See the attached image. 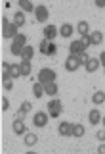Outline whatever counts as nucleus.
<instances>
[{"label":"nucleus","mask_w":105,"mask_h":154,"mask_svg":"<svg viewBox=\"0 0 105 154\" xmlns=\"http://www.w3.org/2000/svg\"><path fill=\"white\" fill-rule=\"evenodd\" d=\"M0 67H2V60H0Z\"/></svg>","instance_id":"72a5a7b5"},{"label":"nucleus","mask_w":105,"mask_h":154,"mask_svg":"<svg viewBox=\"0 0 105 154\" xmlns=\"http://www.w3.org/2000/svg\"><path fill=\"white\" fill-rule=\"evenodd\" d=\"M31 108H33V106H31V102H29V100L21 102V106H19V112H17V118H19V119H23L29 112H31Z\"/></svg>","instance_id":"2eb2a0df"},{"label":"nucleus","mask_w":105,"mask_h":154,"mask_svg":"<svg viewBox=\"0 0 105 154\" xmlns=\"http://www.w3.org/2000/svg\"><path fill=\"white\" fill-rule=\"evenodd\" d=\"M75 31V27L71 25V23H63L61 25V29H57V33H61V37H71Z\"/></svg>","instance_id":"6ab92c4d"},{"label":"nucleus","mask_w":105,"mask_h":154,"mask_svg":"<svg viewBox=\"0 0 105 154\" xmlns=\"http://www.w3.org/2000/svg\"><path fill=\"white\" fill-rule=\"evenodd\" d=\"M19 69H21V75H31V62H21L19 64Z\"/></svg>","instance_id":"cd10ccee"},{"label":"nucleus","mask_w":105,"mask_h":154,"mask_svg":"<svg viewBox=\"0 0 105 154\" xmlns=\"http://www.w3.org/2000/svg\"><path fill=\"white\" fill-rule=\"evenodd\" d=\"M27 45V37L23 35V33H17L16 37H13V41H12V46H10V52L12 54H16L19 56L21 54V50H23V46Z\"/></svg>","instance_id":"f257e3e1"},{"label":"nucleus","mask_w":105,"mask_h":154,"mask_svg":"<svg viewBox=\"0 0 105 154\" xmlns=\"http://www.w3.org/2000/svg\"><path fill=\"white\" fill-rule=\"evenodd\" d=\"M0 21H2V16H0Z\"/></svg>","instance_id":"f704fd0d"},{"label":"nucleus","mask_w":105,"mask_h":154,"mask_svg":"<svg viewBox=\"0 0 105 154\" xmlns=\"http://www.w3.org/2000/svg\"><path fill=\"white\" fill-rule=\"evenodd\" d=\"M35 16H36V21L46 23V19L50 17V12H48V8L44 4H40V6H35Z\"/></svg>","instance_id":"0eeeda50"},{"label":"nucleus","mask_w":105,"mask_h":154,"mask_svg":"<svg viewBox=\"0 0 105 154\" xmlns=\"http://www.w3.org/2000/svg\"><path fill=\"white\" fill-rule=\"evenodd\" d=\"M88 58H90V56L86 54V52H82V54H78V64H80V66H84V64H86V60H88Z\"/></svg>","instance_id":"c756f323"},{"label":"nucleus","mask_w":105,"mask_h":154,"mask_svg":"<svg viewBox=\"0 0 105 154\" xmlns=\"http://www.w3.org/2000/svg\"><path fill=\"white\" fill-rule=\"evenodd\" d=\"M2 29H4V31H2V35L6 37V38H13V37L17 35V27L13 25L12 21H8L6 17H2Z\"/></svg>","instance_id":"39448f33"},{"label":"nucleus","mask_w":105,"mask_h":154,"mask_svg":"<svg viewBox=\"0 0 105 154\" xmlns=\"http://www.w3.org/2000/svg\"><path fill=\"white\" fill-rule=\"evenodd\" d=\"M33 94H35L36 98H40V96L44 94V87H42L40 83H35V85H33Z\"/></svg>","instance_id":"c85d7f7f"},{"label":"nucleus","mask_w":105,"mask_h":154,"mask_svg":"<svg viewBox=\"0 0 105 154\" xmlns=\"http://www.w3.org/2000/svg\"><path fill=\"white\" fill-rule=\"evenodd\" d=\"M52 81H55V71L50 69V67H44V69L38 71V83L44 85V83H52Z\"/></svg>","instance_id":"7ed1b4c3"},{"label":"nucleus","mask_w":105,"mask_h":154,"mask_svg":"<svg viewBox=\"0 0 105 154\" xmlns=\"http://www.w3.org/2000/svg\"><path fill=\"white\" fill-rule=\"evenodd\" d=\"M36 141H38V137L35 133H25V144L27 146H35Z\"/></svg>","instance_id":"a878e982"},{"label":"nucleus","mask_w":105,"mask_h":154,"mask_svg":"<svg viewBox=\"0 0 105 154\" xmlns=\"http://www.w3.org/2000/svg\"><path fill=\"white\" fill-rule=\"evenodd\" d=\"M19 8H21V12H35V6H33V2H29V0H19Z\"/></svg>","instance_id":"b1692460"},{"label":"nucleus","mask_w":105,"mask_h":154,"mask_svg":"<svg viewBox=\"0 0 105 154\" xmlns=\"http://www.w3.org/2000/svg\"><path fill=\"white\" fill-rule=\"evenodd\" d=\"M71 135H73V137H76V139H80L84 135V127L80 123H73L71 125Z\"/></svg>","instance_id":"4be33fe9"},{"label":"nucleus","mask_w":105,"mask_h":154,"mask_svg":"<svg viewBox=\"0 0 105 154\" xmlns=\"http://www.w3.org/2000/svg\"><path fill=\"white\" fill-rule=\"evenodd\" d=\"M78 67H80V64H78V56L69 54V58L65 60V69H67V71H76Z\"/></svg>","instance_id":"6e6552de"},{"label":"nucleus","mask_w":105,"mask_h":154,"mask_svg":"<svg viewBox=\"0 0 105 154\" xmlns=\"http://www.w3.org/2000/svg\"><path fill=\"white\" fill-rule=\"evenodd\" d=\"M76 31H78V35L80 37H86L90 33V25H88V21H78L76 23Z\"/></svg>","instance_id":"a211bd4d"},{"label":"nucleus","mask_w":105,"mask_h":154,"mask_svg":"<svg viewBox=\"0 0 105 154\" xmlns=\"http://www.w3.org/2000/svg\"><path fill=\"white\" fill-rule=\"evenodd\" d=\"M48 112H36L35 116H33V123L36 125V127H44V125L48 123Z\"/></svg>","instance_id":"1a4fd4ad"},{"label":"nucleus","mask_w":105,"mask_h":154,"mask_svg":"<svg viewBox=\"0 0 105 154\" xmlns=\"http://www.w3.org/2000/svg\"><path fill=\"white\" fill-rule=\"evenodd\" d=\"M42 87H44V93H46V94H52V96L57 94V85H55V81H52V83H44Z\"/></svg>","instance_id":"5701e85b"},{"label":"nucleus","mask_w":105,"mask_h":154,"mask_svg":"<svg viewBox=\"0 0 105 154\" xmlns=\"http://www.w3.org/2000/svg\"><path fill=\"white\" fill-rule=\"evenodd\" d=\"M103 137H105V133H103V129H101V131H98V139H99V141H103Z\"/></svg>","instance_id":"2f4dec72"},{"label":"nucleus","mask_w":105,"mask_h":154,"mask_svg":"<svg viewBox=\"0 0 105 154\" xmlns=\"http://www.w3.org/2000/svg\"><path fill=\"white\" fill-rule=\"evenodd\" d=\"M2 85H4V89L6 91H12L13 89V79L10 77V73L6 69H4V73H2Z\"/></svg>","instance_id":"dca6fc26"},{"label":"nucleus","mask_w":105,"mask_h":154,"mask_svg":"<svg viewBox=\"0 0 105 154\" xmlns=\"http://www.w3.org/2000/svg\"><path fill=\"white\" fill-rule=\"evenodd\" d=\"M10 108V100L8 98H2V110H8Z\"/></svg>","instance_id":"7c9ffc66"},{"label":"nucleus","mask_w":105,"mask_h":154,"mask_svg":"<svg viewBox=\"0 0 105 154\" xmlns=\"http://www.w3.org/2000/svg\"><path fill=\"white\" fill-rule=\"evenodd\" d=\"M12 23H13L17 29L21 27V25H25V14H23L21 10H19V12H16V16H13V21H12Z\"/></svg>","instance_id":"412c9836"},{"label":"nucleus","mask_w":105,"mask_h":154,"mask_svg":"<svg viewBox=\"0 0 105 154\" xmlns=\"http://www.w3.org/2000/svg\"><path fill=\"white\" fill-rule=\"evenodd\" d=\"M19 56H21V62H31V60H33V56H35V48H33L31 45H25Z\"/></svg>","instance_id":"9b49d317"},{"label":"nucleus","mask_w":105,"mask_h":154,"mask_svg":"<svg viewBox=\"0 0 105 154\" xmlns=\"http://www.w3.org/2000/svg\"><path fill=\"white\" fill-rule=\"evenodd\" d=\"M92 102H94V104H103V102H105V93H103V91H98V93H94Z\"/></svg>","instance_id":"bb28decb"},{"label":"nucleus","mask_w":105,"mask_h":154,"mask_svg":"<svg viewBox=\"0 0 105 154\" xmlns=\"http://www.w3.org/2000/svg\"><path fill=\"white\" fill-rule=\"evenodd\" d=\"M42 33H44V38H48V41H52V38H54V37L57 35V27H55V25H46Z\"/></svg>","instance_id":"f3484780"},{"label":"nucleus","mask_w":105,"mask_h":154,"mask_svg":"<svg viewBox=\"0 0 105 154\" xmlns=\"http://www.w3.org/2000/svg\"><path fill=\"white\" fill-rule=\"evenodd\" d=\"M40 52H42L44 56H54L55 52H57L55 42L48 41V38H42V41H40Z\"/></svg>","instance_id":"20e7f679"},{"label":"nucleus","mask_w":105,"mask_h":154,"mask_svg":"<svg viewBox=\"0 0 105 154\" xmlns=\"http://www.w3.org/2000/svg\"><path fill=\"white\" fill-rule=\"evenodd\" d=\"M46 112H48L50 118H57V116L63 112V102H61V100H52V102H48Z\"/></svg>","instance_id":"f03ea898"},{"label":"nucleus","mask_w":105,"mask_h":154,"mask_svg":"<svg viewBox=\"0 0 105 154\" xmlns=\"http://www.w3.org/2000/svg\"><path fill=\"white\" fill-rule=\"evenodd\" d=\"M99 119H101V116H99L98 110H92V112L88 114V122L92 123V125H98V123H99Z\"/></svg>","instance_id":"393cba45"},{"label":"nucleus","mask_w":105,"mask_h":154,"mask_svg":"<svg viewBox=\"0 0 105 154\" xmlns=\"http://www.w3.org/2000/svg\"><path fill=\"white\" fill-rule=\"evenodd\" d=\"M71 122H61L59 123V129H57V131H59V135H63V137H69L71 135Z\"/></svg>","instance_id":"aec40b11"},{"label":"nucleus","mask_w":105,"mask_h":154,"mask_svg":"<svg viewBox=\"0 0 105 154\" xmlns=\"http://www.w3.org/2000/svg\"><path fill=\"white\" fill-rule=\"evenodd\" d=\"M98 152H99V154H103V152H105V146H103V144H99V148H98Z\"/></svg>","instance_id":"473e14b6"},{"label":"nucleus","mask_w":105,"mask_h":154,"mask_svg":"<svg viewBox=\"0 0 105 154\" xmlns=\"http://www.w3.org/2000/svg\"><path fill=\"white\" fill-rule=\"evenodd\" d=\"M88 38H90V45H101L103 33L101 31H90L88 33Z\"/></svg>","instance_id":"4468645a"},{"label":"nucleus","mask_w":105,"mask_h":154,"mask_svg":"<svg viewBox=\"0 0 105 154\" xmlns=\"http://www.w3.org/2000/svg\"><path fill=\"white\" fill-rule=\"evenodd\" d=\"M13 131H16V135H25L27 133V125L23 123V119H19V118L13 119Z\"/></svg>","instance_id":"ddd939ff"},{"label":"nucleus","mask_w":105,"mask_h":154,"mask_svg":"<svg viewBox=\"0 0 105 154\" xmlns=\"http://www.w3.org/2000/svg\"><path fill=\"white\" fill-rule=\"evenodd\" d=\"M99 67V62H98V58H92L90 56L88 60H86V64H84V69L88 71V73H94L95 69H98Z\"/></svg>","instance_id":"f8f14e48"},{"label":"nucleus","mask_w":105,"mask_h":154,"mask_svg":"<svg viewBox=\"0 0 105 154\" xmlns=\"http://www.w3.org/2000/svg\"><path fill=\"white\" fill-rule=\"evenodd\" d=\"M69 52H71V54H75V56H78V54H82V52H86L84 42H82V41H73V42L69 45Z\"/></svg>","instance_id":"9d476101"},{"label":"nucleus","mask_w":105,"mask_h":154,"mask_svg":"<svg viewBox=\"0 0 105 154\" xmlns=\"http://www.w3.org/2000/svg\"><path fill=\"white\" fill-rule=\"evenodd\" d=\"M2 69H6L12 79H17V77H21V69H19V64H8V62H2Z\"/></svg>","instance_id":"423d86ee"}]
</instances>
